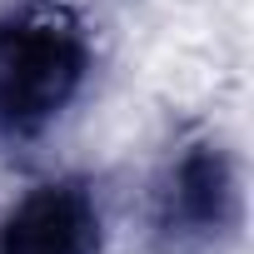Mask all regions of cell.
I'll return each instance as SVG.
<instances>
[{
    "label": "cell",
    "mask_w": 254,
    "mask_h": 254,
    "mask_svg": "<svg viewBox=\"0 0 254 254\" xmlns=\"http://www.w3.org/2000/svg\"><path fill=\"white\" fill-rule=\"evenodd\" d=\"M244 224V190L219 140H185L150 190L155 254H224Z\"/></svg>",
    "instance_id": "7a4b0ae2"
},
{
    "label": "cell",
    "mask_w": 254,
    "mask_h": 254,
    "mask_svg": "<svg viewBox=\"0 0 254 254\" xmlns=\"http://www.w3.org/2000/svg\"><path fill=\"white\" fill-rule=\"evenodd\" d=\"M105 219L95 190L75 175L30 185L0 219V254H100Z\"/></svg>",
    "instance_id": "3957f363"
},
{
    "label": "cell",
    "mask_w": 254,
    "mask_h": 254,
    "mask_svg": "<svg viewBox=\"0 0 254 254\" xmlns=\"http://www.w3.org/2000/svg\"><path fill=\"white\" fill-rule=\"evenodd\" d=\"M95 50L85 25L60 5L0 10V150L35 145L80 100Z\"/></svg>",
    "instance_id": "6da1fadb"
}]
</instances>
